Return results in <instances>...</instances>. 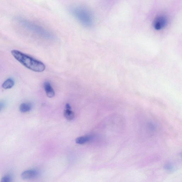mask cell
Masks as SVG:
<instances>
[{
    "instance_id": "obj_1",
    "label": "cell",
    "mask_w": 182,
    "mask_h": 182,
    "mask_svg": "<svg viewBox=\"0 0 182 182\" xmlns=\"http://www.w3.org/2000/svg\"><path fill=\"white\" fill-rule=\"evenodd\" d=\"M11 54L17 61L28 69L36 72H42L46 66L43 63L20 51L13 50Z\"/></svg>"
},
{
    "instance_id": "obj_2",
    "label": "cell",
    "mask_w": 182,
    "mask_h": 182,
    "mask_svg": "<svg viewBox=\"0 0 182 182\" xmlns=\"http://www.w3.org/2000/svg\"><path fill=\"white\" fill-rule=\"evenodd\" d=\"M73 15L84 26L90 27L93 25L94 18L92 12L86 7L78 6L71 10Z\"/></svg>"
},
{
    "instance_id": "obj_3",
    "label": "cell",
    "mask_w": 182,
    "mask_h": 182,
    "mask_svg": "<svg viewBox=\"0 0 182 182\" xmlns=\"http://www.w3.org/2000/svg\"><path fill=\"white\" fill-rule=\"evenodd\" d=\"M16 20L18 24L41 36L47 38H52V34L40 26L22 18H18Z\"/></svg>"
},
{
    "instance_id": "obj_4",
    "label": "cell",
    "mask_w": 182,
    "mask_h": 182,
    "mask_svg": "<svg viewBox=\"0 0 182 182\" xmlns=\"http://www.w3.org/2000/svg\"><path fill=\"white\" fill-rule=\"evenodd\" d=\"M167 24V19L163 16H160L155 19L153 23L154 27L156 30H160L164 28Z\"/></svg>"
},
{
    "instance_id": "obj_5",
    "label": "cell",
    "mask_w": 182,
    "mask_h": 182,
    "mask_svg": "<svg viewBox=\"0 0 182 182\" xmlns=\"http://www.w3.org/2000/svg\"><path fill=\"white\" fill-rule=\"evenodd\" d=\"M39 172L35 169H31L26 170L23 172L21 175V177L24 180H28L35 178L38 175Z\"/></svg>"
},
{
    "instance_id": "obj_6",
    "label": "cell",
    "mask_w": 182,
    "mask_h": 182,
    "mask_svg": "<svg viewBox=\"0 0 182 182\" xmlns=\"http://www.w3.org/2000/svg\"><path fill=\"white\" fill-rule=\"evenodd\" d=\"M44 88L47 96L49 98L53 97L55 95V92L52 85L49 82L46 81L44 84Z\"/></svg>"
},
{
    "instance_id": "obj_7",
    "label": "cell",
    "mask_w": 182,
    "mask_h": 182,
    "mask_svg": "<svg viewBox=\"0 0 182 182\" xmlns=\"http://www.w3.org/2000/svg\"><path fill=\"white\" fill-rule=\"evenodd\" d=\"M64 115L67 120L69 121L72 120L75 118V113L71 110V105L69 104H67L65 105V109L64 112Z\"/></svg>"
},
{
    "instance_id": "obj_8",
    "label": "cell",
    "mask_w": 182,
    "mask_h": 182,
    "mask_svg": "<svg viewBox=\"0 0 182 182\" xmlns=\"http://www.w3.org/2000/svg\"><path fill=\"white\" fill-rule=\"evenodd\" d=\"M15 84L14 81L11 78H9L3 83L2 86L4 89H11Z\"/></svg>"
},
{
    "instance_id": "obj_9",
    "label": "cell",
    "mask_w": 182,
    "mask_h": 182,
    "mask_svg": "<svg viewBox=\"0 0 182 182\" xmlns=\"http://www.w3.org/2000/svg\"><path fill=\"white\" fill-rule=\"evenodd\" d=\"M32 109V105L28 103H24L21 104L20 106V110L22 113L29 111Z\"/></svg>"
},
{
    "instance_id": "obj_10",
    "label": "cell",
    "mask_w": 182,
    "mask_h": 182,
    "mask_svg": "<svg viewBox=\"0 0 182 182\" xmlns=\"http://www.w3.org/2000/svg\"><path fill=\"white\" fill-rule=\"evenodd\" d=\"M91 139L90 136H82L77 138L75 140V142L78 144H82L89 141Z\"/></svg>"
},
{
    "instance_id": "obj_11",
    "label": "cell",
    "mask_w": 182,
    "mask_h": 182,
    "mask_svg": "<svg viewBox=\"0 0 182 182\" xmlns=\"http://www.w3.org/2000/svg\"><path fill=\"white\" fill-rule=\"evenodd\" d=\"M146 128L149 132L153 133L156 130V125L153 122L149 121L146 123Z\"/></svg>"
},
{
    "instance_id": "obj_12",
    "label": "cell",
    "mask_w": 182,
    "mask_h": 182,
    "mask_svg": "<svg viewBox=\"0 0 182 182\" xmlns=\"http://www.w3.org/2000/svg\"><path fill=\"white\" fill-rule=\"evenodd\" d=\"M164 168L166 171L169 172H172L174 170V168L173 167V165L172 163H167L165 164Z\"/></svg>"
},
{
    "instance_id": "obj_13",
    "label": "cell",
    "mask_w": 182,
    "mask_h": 182,
    "mask_svg": "<svg viewBox=\"0 0 182 182\" xmlns=\"http://www.w3.org/2000/svg\"><path fill=\"white\" fill-rule=\"evenodd\" d=\"M11 180V177L9 175H6L3 177L1 179V181L2 182H9Z\"/></svg>"
},
{
    "instance_id": "obj_14",
    "label": "cell",
    "mask_w": 182,
    "mask_h": 182,
    "mask_svg": "<svg viewBox=\"0 0 182 182\" xmlns=\"http://www.w3.org/2000/svg\"><path fill=\"white\" fill-rule=\"evenodd\" d=\"M5 106V103L3 102H0V111Z\"/></svg>"
}]
</instances>
